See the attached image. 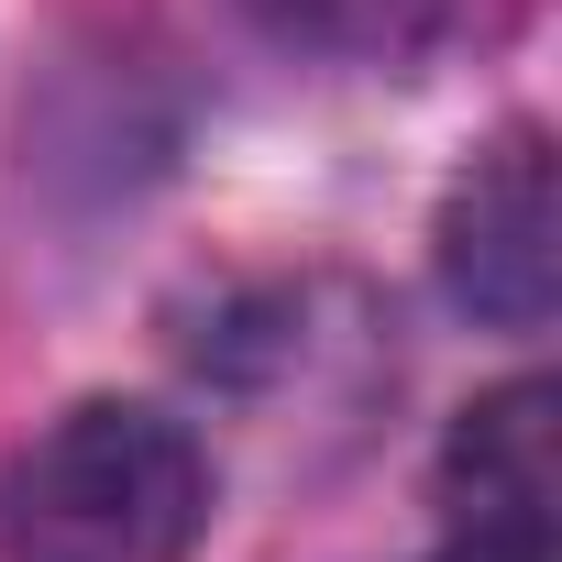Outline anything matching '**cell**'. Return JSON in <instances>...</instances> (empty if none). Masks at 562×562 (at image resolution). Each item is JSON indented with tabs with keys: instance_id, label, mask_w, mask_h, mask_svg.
<instances>
[{
	"instance_id": "5b68a950",
	"label": "cell",
	"mask_w": 562,
	"mask_h": 562,
	"mask_svg": "<svg viewBox=\"0 0 562 562\" xmlns=\"http://www.w3.org/2000/svg\"><path fill=\"white\" fill-rule=\"evenodd\" d=\"M430 562H551V551H518V540H452V551H430Z\"/></svg>"
},
{
	"instance_id": "6da1fadb",
	"label": "cell",
	"mask_w": 562,
	"mask_h": 562,
	"mask_svg": "<svg viewBox=\"0 0 562 562\" xmlns=\"http://www.w3.org/2000/svg\"><path fill=\"white\" fill-rule=\"evenodd\" d=\"M210 529V452L144 397H78L0 485L12 562H188Z\"/></svg>"
},
{
	"instance_id": "7a4b0ae2",
	"label": "cell",
	"mask_w": 562,
	"mask_h": 562,
	"mask_svg": "<svg viewBox=\"0 0 562 562\" xmlns=\"http://www.w3.org/2000/svg\"><path fill=\"white\" fill-rule=\"evenodd\" d=\"M551 144L540 122H507L441 199V288L485 331H551Z\"/></svg>"
},
{
	"instance_id": "277c9868",
	"label": "cell",
	"mask_w": 562,
	"mask_h": 562,
	"mask_svg": "<svg viewBox=\"0 0 562 562\" xmlns=\"http://www.w3.org/2000/svg\"><path fill=\"white\" fill-rule=\"evenodd\" d=\"M288 45H331V56H408L430 45L463 0H254Z\"/></svg>"
},
{
	"instance_id": "3957f363",
	"label": "cell",
	"mask_w": 562,
	"mask_h": 562,
	"mask_svg": "<svg viewBox=\"0 0 562 562\" xmlns=\"http://www.w3.org/2000/svg\"><path fill=\"white\" fill-rule=\"evenodd\" d=\"M441 496L463 518V540H518L551 551V386L518 375L496 397H474L441 441Z\"/></svg>"
}]
</instances>
